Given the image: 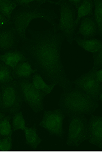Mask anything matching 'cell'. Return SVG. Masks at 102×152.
<instances>
[{
  "mask_svg": "<svg viewBox=\"0 0 102 152\" xmlns=\"http://www.w3.org/2000/svg\"><path fill=\"white\" fill-rule=\"evenodd\" d=\"M88 140V122L84 116H70L66 144L68 147H78Z\"/></svg>",
  "mask_w": 102,
  "mask_h": 152,
  "instance_id": "7",
  "label": "cell"
},
{
  "mask_svg": "<svg viewBox=\"0 0 102 152\" xmlns=\"http://www.w3.org/2000/svg\"><path fill=\"white\" fill-rule=\"evenodd\" d=\"M94 20L98 28V32L101 36L102 34V1L94 0Z\"/></svg>",
  "mask_w": 102,
  "mask_h": 152,
  "instance_id": "21",
  "label": "cell"
},
{
  "mask_svg": "<svg viewBox=\"0 0 102 152\" xmlns=\"http://www.w3.org/2000/svg\"><path fill=\"white\" fill-rule=\"evenodd\" d=\"M37 72L36 70L31 66L29 61H23L18 64L12 69V75L14 79H28L32 74Z\"/></svg>",
  "mask_w": 102,
  "mask_h": 152,
  "instance_id": "14",
  "label": "cell"
},
{
  "mask_svg": "<svg viewBox=\"0 0 102 152\" xmlns=\"http://www.w3.org/2000/svg\"><path fill=\"white\" fill-rule=\"evenodd\" d=\"M69 2L77 10L82 2V0H68Z\"/></svg>",
  "mask_w": 102,
  "mask_h": 152,
  "instance_id": "27",
  "label": "cell"
},
{
  "mask_svg": "<svg viewBox=\"0 0 102 152\" xmlns=\"http://www.w3.org/2000/svg\"><path fill=\"white\" fill-rule=\"evenodd\" d=\"M13 129L9 116L4 117L0 122V136H12Z\"/></svg>",
  "mask_w": 102,
  "mask_h": 152,
  "instance_id": "23",
  "label": "cell"
},
{
  "mask_svg": "<svg viewBox=\"0 0 102 152\" xmlns=\"http://www.w3.org/2000/svg\"><path fill=\"white\" fill-rule=\"evenodd\" d=\"M17 6L15 1L0 0V13L11 20L13 12Z\"/></svg>",
  "mask_w": 102,
  "mask_h": 152,
  "instance_id": "19",
  "label": "cell"
},
{
  "mask_svg": "<svg viewBox=\"0 0 102 152\" xmlns=\"http://www.w3.org/2000/svg\"><path fill=\"white\" fill-rule=\"evenodd\" d=\"M0 61L13 69L21 62L27 61V59L22 51L11 50L0 55Z\"/></svg>",
  "mask_w": 102,
  "mask_h": 152,
  "instance_id": "13",
  "label": "cell"
},
{
  "mask_svg": "<svg viewBox=\"0 0 102 152\" xmlns=\"http://www.w3.org/2000/svg\"><path fill=\"white\" fill-rule=\"evenodd\" d=\"M18 36L13 27L0 29V50H13L17 44Z\"/></svg>",
  "mask_w": 102,
  "mask_h": 152,
  "instance_id": "11",
  "label": "cell"
},
{
  "mask_svg": "<svg viewBox=\"0 0 102 152\" xmlns=\"http://www.w3.org/2000/svg\"><path fill=\"white\" fill-rule=\"evenodd\" d=\"M74 40L79 46L83 48L85 50L93 54L102 49V42L100 39L96 38L86 39L75 37Z\"/></svg>",
  "mask_w": 102,
  "mask_h": 152,
  "instance_id": "15",
  "label": "cell"
},
{
  "mask_svg": "<svg viewBox=\"0 0 102 152\" xmlns=\"http://www.w3.org/2000/svg\"><path fill=\"white\" fill-rule=\"evenodd\" d=\"M88 140L90 143L102 147V118L100 116H93L88 123Z\"/></svg>",
  "mask_w": 102,
  "mask_h": 152,
  "instance_id": "10",
  "label": "cell"
},
{
  "mask_svg": "<svg viewBox=\"0 0 102 152\" xmlns=\"http://www.w3.org/2000/svg\"><path fill=\"white\" fill-rule=\"evenodd\" d=\"M36 19L46 20L53 28H57V15L53 10L37 6L21 7L14 13L11 20L13 28L21 39L24 42L27 39L26 33L29 24L31 21Z\"/></svg>",
  "mask_w": 102,
  "mask_h": 152,
  "instance_id": "2",
  "label": "cell"
},
{
  "mask_svg": "<svg viewBox=\"0 0 102 152\" xmlns=\"http://www.w3.org/2000/svg\"><path fill=\"white\" fill-rule=\"evenodd\" d=\"M29 37L22 47L31 66L45 81L56 84L63 91L72 88L73 83L66 73L62 60L65 37L57 28L29 29Z\"/></svg>",
  "mask_w": 102,
  "mask_h": 152,
  "instance_id": "1",
  "label": "cell"
},
{
  "mask_svg": "<svg viewBox=\"0 0 102 152\" xmlns=\"http://www.w3.org/2000/svg\"><path fill=\"white\" fill-rule=\"evenodd\" d=\"M4 114L2 113H1V112H0V122L2 121V120L4 118Z\"/></svg>",
  "mask_w": 102,
  "mask_h": 152,
  "instance_id": "28",
  "label": "cell"
},
{
  "mask_svg": "<svg viewBox=\"0 0 102 152\" xmlns=\"http://www.w3.org/2000/svg\"><path fill=\"white\" fill-rule=\"evenodd\" d=\"M32 83L36 88L45 93L46 95L51 94L54 88L57 86L56 84L50 85L47 84L42 77L38 72L35 73L33 75Z\"/></svg>",
  "mask_w": 102,
  "mask_h": 152,
  "instance_id": "18",
  "label": "cell"
},
{
  "mask_svg": "<svg viewBox=\"0 0 102 152\" xmlns=\"http://www.w3.org/2000/svg\"><path fill=\"white\" fill-rule=\"evenodd\" d=\"M13 80L12 69L1 62L0 63V85L8 84Z\"/></svg>",
  "mask_w": 102,
  "mask_h": 152,
  "instance_id": "20",
  "label": "cell"
},
{
  "mask_svg": "<svg viewBox=\"0 0 102 152\" xmlns=\"http://www.w3.org/2000/svg\"><path fill=\"white\" fill-rule=\"evenodd\" d=\"M1 108L6 112L15 114L20 111L22 104L21 96L17 81L1 85Z\"/></svg>",
  "mask_w": 102,
  "mask_h": 152,
  "instance_id": "6",
  "label": "cell"
},
{
  "mask_svg": "<svg viewBox=\"0 0 102 152\" xmlns=\"http://www.w3.org/2000/svg\"><path fill=\"white\" fill-rule=\"evenodd\" d=\"M12 127L13 131H24L26 128V124L22 112L18 111L14 114Z\"/></svg>",
  "mask_w": 102,
  "mask_h": 152,
  "instance_id": "22",
  "label": "cell"
},
{
  "mask_svg": "<svg viewBox=\"0 0 102 152\" xmlns=\"http://www.w3.org/2000/svg\"><path fill=\"white\" fill-rule=\"evenodd\" d=\"M17 81L22 99L33 111L38 113L43 111V99L46 96L45 93L36 88L28 79H20Z\"/></svg>",
  "mask_w": 102,
  "mask_h": 152,
  "instance_id": "5",
  "label": "cell"
},
{
  "mask_svg": "<svg viewBox=\"0 0 102 152\" xmlns=\"http://www.w3.org/2000/svg\"><path fill=\"white\" fill-rule=\"evenodd\" d=\"M54 4L60 7V20L57 29L63 34L67 43L72 44L74 41L75 31L77 27L75 24L76 20L75 9L68 1H54Z\"/></svg>",
  "mask_w": 102,
  "mask_h": 152,
  "instance_id": "4",
  "label": "cell"
},
{
  "mask_svg": "<svg viewBox=\"0 0 102 152\" xmlns=\"http://www.w3.org/2000/svg\"><path fill=\"white\" fill-rule=\"evenodd\" d=\"M93 69H100L102 66V49L93 55Z\"/></svg>",
  "mask_w": 102,
  "mask_h": 152,
  "instance_id": "24",
  "label": "cell"
},
{
  "mask_svg": "<svg viewBox=\"0 0 102 152\" xmlns=\"http://www.w3.org/2000/svg\"><path fill=\"white\" fill-rule=\"evenodd\" d=\"M94 4L93 1L91 0L82 1V4L78 7L77 14V18L75 21L76 26H77L78 23L82 18L93 15V8Z\"/></svg>",
  "mask_w": 102,
  "mask_h": 152,
  "instance_id": "17",
  "label": "cell"
},
{
  "mask_svg": "<svg viewBox=\"0 0 102 152\" xmlns=\"http://www.w3.org/2000/svg\"><path fill=\"white\" fill-rule=\"evenodd\" d=\"M11 20H8L6 17L0 13V27H4L11 24Z\"/></svg>",
  "mask_w": 102,
  "mask_h": 152,
  "instance_id": "25",
  "label": "cell"
},
{
  "mask_svg": "<svg viewBox=\"0 0 102 152\" xmlns=\"http://www.w3.org/2000/svg\"><path fill=\"white\" fill-rule=\"evenodd\" d=\"M2 106V97H1V92H0V109Z\"/></svg>",
  "mask_w": 102,
  "mask_h": 152,
  "instance_id": "29",
  "label": "cell"
},
{
  "mask_svg": "<svg viewBox=\"0 0 102 152\" xmlns=\"http://www.w3.org/2000/svg\"><path fill=\"white\" fill-rule=\"evenodd\" d=\"M94 76L100 83H102V69H94Z\"/></svg>",
  "mask_w": 102,
  "mask_h": 152,
  "instance_id": "26",
  "label": "cell"
},
{
  "mask_svg": "<svg viewBox=\"0 0 102 152\" xmlns=\"http://www.w3.org/2000/svg\"><path fill=\"white\" fill-rule=\"evenodd\" d=\"M64 112L61 109L46 111L40 122V126L51 135L61 138L64 135Z\"/></svg>",
  "mask_w": 102,
  "mask_h": 152,
  "instance_id": "8",
  "label": "cell"
},
{
  "mask_svg": "<svg viewBox=\"0 0 102 152\" xmlns=\"http://www.w3.org/2000/svg\"><path fill=\"white\" fill-rule=\"evenodd\" d=\"M0 139H1V136H0Z\"/></svg>",
  "mask_w": 102,
  "mask_h": 152,
  "instance_id": "30",
  "label": "cell"
},
{
  "mask_svg": "<svg viewBox=\"0 0 102 152\" xmlns=\"http://www.w3.org/2000/svg\"><path fill=\"white\" fill-rule=\"evenodd\" d=\"M72 83L93 99L97 101H102V83H100L95 77L94 69H92L88 72L83 74Z\"/></svg>",
  "mask_w": 102,
  "mask_h": 152,
  "instance_id": "9",
  "label": "cell"
},
{
  "mask_svg": "<svg viewBox=\"0 0 102 152\" xmlns=\"http://www.w3.org/2000/svg\"><path fill=\"white\" fill-rule=\"evenodd\" d=\"M23 131L27 144L31 147V149H34L36 150L42 142V140L38 134L36 128L27 127Z\"/></svg>",
  "mask_w": 102,
  "mask_h": 152,
  "instance_id": "16",
  "label": "cell"
},
{
  "mask_svg": "<svg viewBox=\"0 0 102 152\" xmlns=\"http://www.w3.org/2000/svg\"><path fill=\"white\" fill-rule=\"evenodd\" d=\"M97 31V26L93 16H87L83 18L78 31L79 34L83 37L84 39H89L95 36Z\"/></svg>",
  "mask_w": 102,
  "mask_h": 152,
  "instance_id": "12",
  "label": "cell"
},
{
  "mask_svg": "<svg viewBox=\"0 0 102 152\" xmlns=\"http://www.w3.org/2000/svg\"><path fill=\"white\" fill-rule=\"evenodd\" d=\"M59 105L62 111L69 116H84L94 112L99 107V102L76 86L63 91Z\"/></svg>",
  "mask_w": 102,
  "mask_h": 152,
  "instance_id": "3",
  "label": "cell"
}]
</instances>
